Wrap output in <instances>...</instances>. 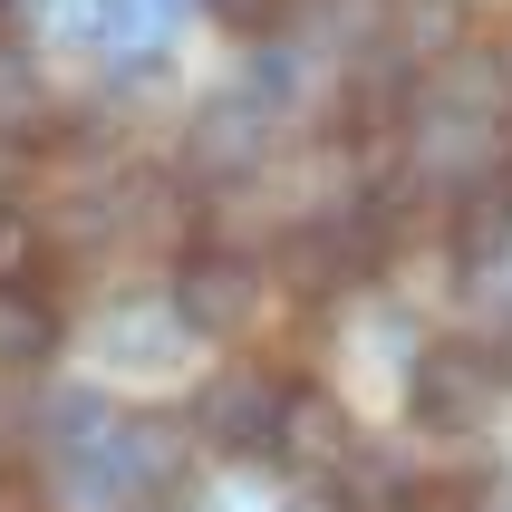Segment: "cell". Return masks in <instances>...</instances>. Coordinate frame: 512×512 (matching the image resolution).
Returning a JSON list of instances; mask_svg holds the SVG:
<instances>
[{"mask_svg": "<svg viewBox=\"0 0 512 512\" xmlns=\"http://www.w3.org/2000/svg\"><path fill=\"white\" fill-rule=\"evenodd\" d=\"M512 397V339H445L406 377V416L426 435H474Z\"/></svg>", "mask_w": 512, "mask_h": 512, "instance_id": "6da1fadb", "label": "cell"}, {"mask_svg": "<svg viewBox=\"0 0 512 512\" xmlns=\"http://www.w3.org/2000/svg\"><path fill=\"white\" fill-rule=\"evenodd\" d=\"M174 319L194 339H242L261 319V261L242 252H184L174 261Z\"/></svg>", "mask_w": 512, "mask_h": 512, "instance_id": "7a4b0ae2", "label": "cell"}, {"mask_svg": "<svg viewBox=\"0 0 512 512\" xmlns=\"http://www.w3.org/2000/svg\"><path fill=\"white\" fill-rule=\"evenodd\" d=\"M194 426L213 455H271V435H281V377H261V368H232L203 387L194 406Z\"/></svg>", "mask_w": 512, "mask_h": 512, "instance_id": "3957f363", "label": "cell"}, {"mask_svg": "<svg viewBox=\"0 0 512 512\" xmlns=\"http://www.w3.org/2000/svg\"><path fill=\"white\" fill-rule=\"evenodd\" d=\"M271 455L300 464V474H329V464L358 455V435H348L339 397H319V387H281V435H271Z\"/></svg>", "mask_w": 512, "mask_h": 512, "instance_id": "277c9868", "label": "cell"}, {"mask_svg": "<svg viewBox=\"0 0 512 512\" xmlns=\"http://www.w3.org/2000/svg\"><path fill=\"white\" fill-rule=\"evenodd\" d=\"M503 252H512V174H474V184H455V261L493 271Z\"/></svg>", "mask_w": 512, "mask_h": 512, "instance_id": "5b68a950", "label": "cell"}, {"mask_svg": "<svg viewBox=\"0 0 512 512\" xmlns=\"http://www.w3.org/2000/svg\"><path fill=\"white\" fill-rule=\"evenodd\" d=\"M58 329L68 319H58V300L39 281H0V368H39L58 348Z\"/></svg>", "mask_w": 512, "mask_h": 512, "instance_id": "8992f818", "label": "cell"}, {"mask_svg": "<svg viewBox=\"0 0 512 512\" xmlns=\"http://www.w3.org/2000/svg\"><path fill=\"white\" fill-rule=\"evenodd\" d=\"M107 426H116V416H107V397H97V387H58V397L39 406V445H58L68 464H78Z\"/></svg>", "mask_w": 512, "mask_h": 512, "instance_id": "52a82bcc", "label": "cell"}, {"mask_svg": "<svg viewBox=\"0 0 512 512\" xmlns=\"http://www.w3.org/2000/svg\"><path fill=\"white\" fill-rule=\"evenodd\" d=\"M39 116H49V97H39V58L0 39V136H29Z\"/></svg>", "mask_w": 512, "mask_h": 512, "instance_id": "ba28073f", "label": "cell"}, {"mask_svg": "<svg viewBox=\"0 0 512 512\" xmlns=\"http://www.w3.org/2000/svg\"><path fill=\"white\" fill-rule=\"evenodd\" d=\"M155 339H165V319H155V310H116L107 319V358H126V368H155V358H165Z\"/></svg>", "mask_w": 512, "mask_h": 512, "instance_id": "9c48e42d", "label": "cell"}, {"mask_svg": "<svg viewBox=\"0 0 512 512\" xmlns=\"http://www.w3.org/2000/svg\"><path fill=\"white\" fill-rule=\"evenodd\" d=\"M29 271H39V223L20 203H0V281H29Z\"/></svg>", "mask_w": 512, "mask_h": 512, "instance_id": "30bf717a", "label": "cell"}, {"mask_svg": "<svg viewBox=\"0 0 512 512\" xmlns=\"http://www.w3.org/2000/svg\"><path fill=\"white\" fill-rule=\"evenodd\" d=\"M213 20H223L232 39H281V20H290V0H213Z\"/></svg>", "mask_w": 512, "mask_h": 512, "instance_id": "8fae6325", "label": "cell"}, {"mask_svg": "<svg viewBox=\"0 0 512 512\" xmlns=\"http://www.w3.org/2000/svg\"><path fill=\"white\" fill-rule=\"evenodd\" d=\"M397 512H493L474 484H406V503Z\"/></svg>", "mask_w": 512, "mask_h": 512, "instance_id": "7c38bea8", "label": "cell"}, {"mask_svg": "<svg viewBox=\"0 0 512 512\" xmlns=\"http://www.w3.org/2000/svg\"><path fill=\"white\" fill-rule=\"evenodd\" d=\"M0 512H49V484L20 474V464H0Z\"/></svg>", "mask_w": 512, "mask_h": 512, "instance_id": "4fadbf2b", "label": "cell"}]
</instances>
